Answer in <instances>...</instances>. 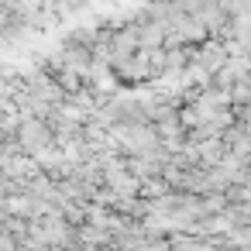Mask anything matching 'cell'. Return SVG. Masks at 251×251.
Wrapping results in <instances>:
<instances>
[{"mask_svg":"<svg viewBox=\"0 0 251 251\" xmlns=\"http://www.w3.org/2000/svg\"><path fill=\"white\" fill-rule=\"evenodd\" d=\"M18 148L28 151V155H38L45 148H55V134H52V124L45 117H21L18 121Z\"/></svg>","mask_w":251,"mask_h":251,"instance_id":"obj_1","label":"cell"},{"mask_svg":"<svg viewBox=\"0 0 251 251\" xmlns=\"http://www.w3.org/2000/svg\"><path fill=\"white\" fill-rule=\"evenodd\" d=\"M241 114H244V121H241V131L251 138V107H248V110H241Z\"/></svg>","mask_w":251,"mask_h":251,"instance_id":"obj_3","label":"cell"},{"mask_svg":"<svg viewBox=\"0 0 251 251\" xmlns=\"http://www.w3.org/2000/svg\"><path fill=\"white\" fill-rule=\"evenodd\" d=\"M227 45L224 42H217V38H206L203 45H200V52H196V59H193V66H200L203 69V76H213L224 62H227Z\"/></svg>","mask_w":251,"mask_h":251,"instance_id":"obj_2","label":"cell"}]
</instances>
